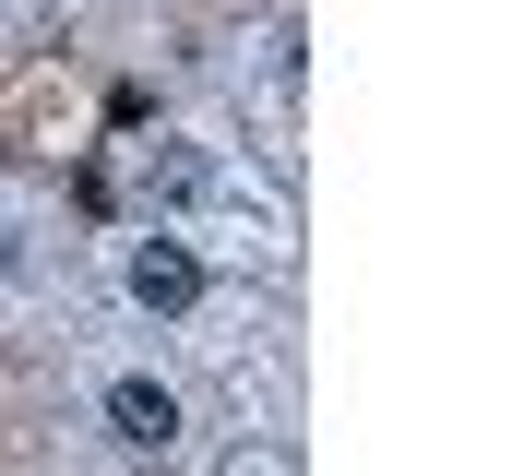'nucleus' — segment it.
Masks as SVG:
<instances>
[{
    "label": "nucleus",
    "mask_w": 512,
    "mask_h": 476,
    "mask_svg": "<svg viewBox=\"0 0 512 476\" xmlns=\"http://www.w3.org/2000/svg\"><path fill=\"white\" fill-rule=\"evenodd\" d=\"M143 191H155V203H239V179H227L215 155H191V143H155V155H143Z\"/></svg>",
    "instance_id": "f03ea898"
},
{
    "label": "nucleus",
    "mask_w": 512,
    "mask_h": 476,
    "mask_svg": "<svg viewBox=\"0 0 512 476\" xmlns=\"http://www.w3.org/2000/svg\"><path fill=\"white\" fill-rule=\"evenodd\" d=\"M108 429H120L131 453H167L179 441V393L167 381H108Z\"/></svg>",
    "instance_id": "7ed1b4c3"
},
{
    "label": "nucleus",
    "mask_w": 512,
    "mask_h": 476,
    "mask_svg": "<svg viewBox=\"0 0 512 476\" xmlns=\"http://www.w3.org/2000/svg\"><path fill=\"white\" fill-rule=\"evenodd\" d=\"M131 298H143V310H191V298H203V262H191V250H179V238H131Z\"/></svg>",
    "instance_id": "f257e3e1"
}]
</instances>
